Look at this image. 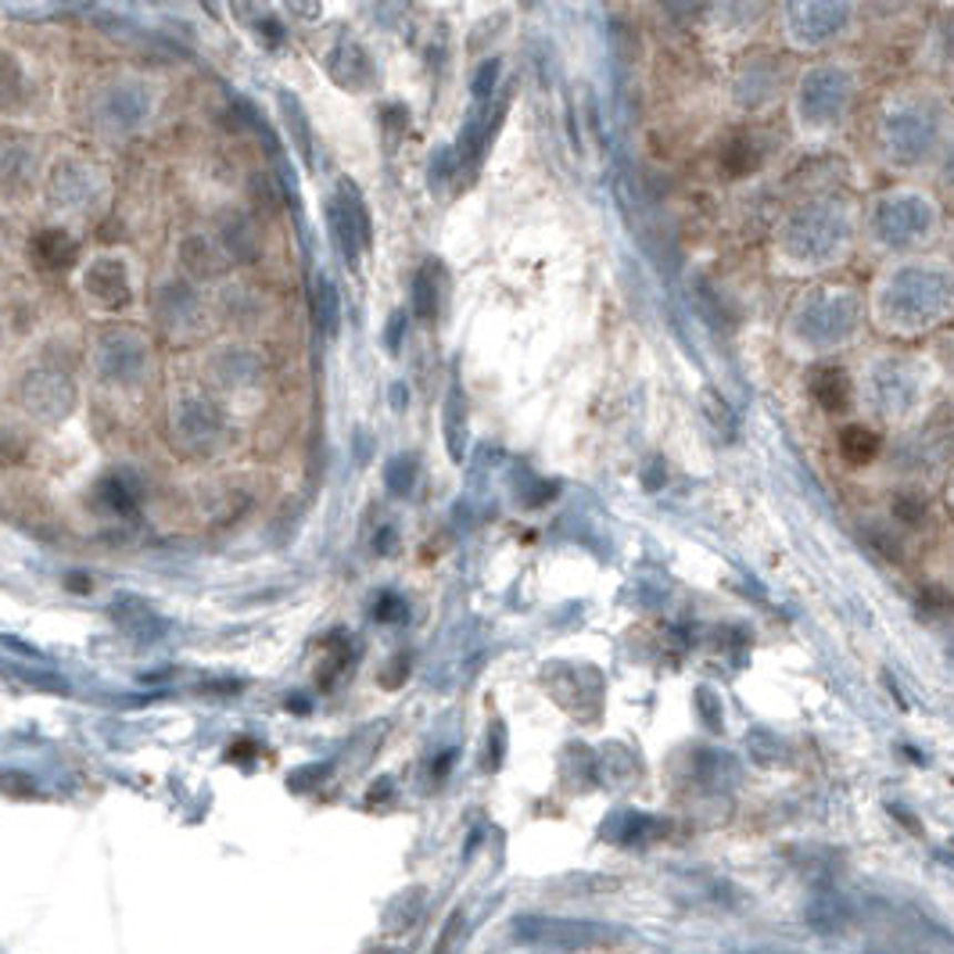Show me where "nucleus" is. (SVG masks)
<instances>
[{
	"instance_id": "obj_3",
	"label": "nucleus",
	"mask_w": 954,
	"mask_h": 954,
	"mask_svg": "<svg viewBox=\"0 0 954 954\" xmlns=\"http://www.w3.org/2000/svg\"><path fill=\"white\" fill-rule=\"evenodd\" d=\"M33 255H37L40 266L65 269V266L75 263V255H80V252H75V240H72V237H65L62 230H51V234H40V237H37Z\"/></svg>"
},
{
	"instance_id": "obj_6",
	"label": "nucleus",
	"mask_w": 954,
	"mask_h": 954,
	"mask_svg": "<svg viewBox=\"0 0 954 954\" xmlns=\"http://www.w3.org/2000/svg\"><path fill=\"white\" fill-rule=\"evenodd\" d=\"M696 704H700V710L707 715V721H710V729H721V718H718V704H715V696H710V689H700L696 693Z\"/></svg>"
},
{
	"instance_id": "obj_2",
	"label": "nucleus",
	"mask_w": 954,
	"mask_h": 954,
	"mask_svg": "<svg viewBox=\"0 0 954 954\" xmlns=\"http://www.w3.org/2000/svg\"><path fill=\"white\" fill-rule=\"evenodd\" d=\"M811 391H814L818 402L837 413V409H847V399H851V381H847L843 370L825 367V370H818L811 377Z\"/></svg>"
},
{
	"instance_id": "obj_5",
	"label": "nucleus",
	"mask_w": 954,
	"mask_h": 954,
	"mask_svg": "<svg viewBox=\"0 0 954 954\" xmlns=\"http://www.w3.org/2000/svg\"><path fill=\"white\" fill-rule=\"evenodd\" d=\"M101 506L104 510H112V513H133V506H136V499H133V492L126 489L123 481H101Z\"/></svg>"
},
{
	"instance_id": "obj_4",
	"label": "nucleus",
	"mask_w": 954,
	"mask_h": 954,
	"mask_svg": "<svg viewBox=\"0 0 954 954\" xmlns=\"http://www.w3.org/2000/svg\"><path fill=\"white\" fill-rule=\"evenodd\" d=\"M840 452L847 463H872L875 452H880V434L861 428V423H851V428L840 431Z\"/></svg>"
},
{
	"instance_id": "obj_1",
	"label": "nucleus",
	"mask_w": 954,
	"mask_h": 954,
	"mask_svg": "<svg viewBox=\"0 0 954 954\" xmlns=\"http://www.w3.org/2000/svg\"><path fill=\"white\" fill-rule=\"evenodd\" d=\"M521 941L532 944H550V947H564V951H578V947H599L617 941V933L593 926V922H556V919H527L521 922Z\"/></svg>"
}]
</instances>
